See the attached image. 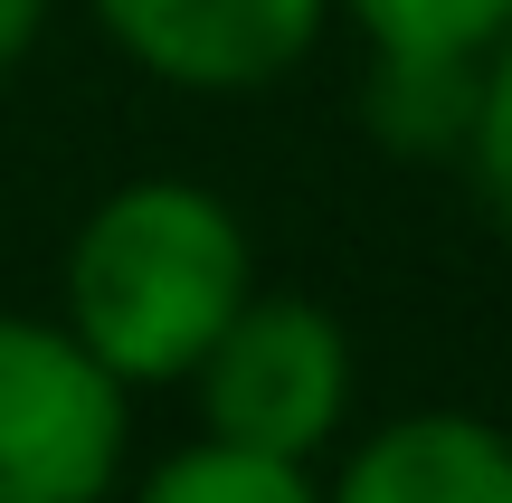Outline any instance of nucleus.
Masks as SVG:
<instances>
[{
	"label": "nucleus",
	"instance_id": "8",
	"mask_svg": "<svg viewBox=\"0 0 512 503\" xmlns=\"http://www.w3.org/2000/svg\"><path fill=\"white\" fill-rule=\"evenodd\" d=\"M361 29V48H408V57H484L512 29V0H332Z\"/></svg>",
	"mask_w": 512,
	"mask_h": 503
},
{
	"label": "nucleus",
	"instance_id": "1",
	"mask_svg": "<svg viewBox=\"0 0 512 503\" xmlns=\"http://www.w3.org/2000/svg\"><path fill=\"white\" fill-rule=\"evenodd\" d=\"M256 295L247 219L209 181H124L76 219L57 323L105 361L124 390H171L200 371L219 323Z\"/></svg>",
	"mask_w": 512,
	"mask_h": 503
},
{
	"label": "nucleus",
	"instance_id": "5",
	"mask_svg": "<svg viewBox=\"0 0 512 503\" xmlns=\"http://www.w3.org/2000/svg\"><path fill=\"white\" fill-rule=\"evenodd\" d=\"M323 503H512V437L475 409H408L332 466Z\"/></svg>",
	"mask_w": 512,
	"mask_h": 503
},
{
	"label": "nucleus",
	"instance_id": "4",
	"mask_svg": "<svg viewBox=\"0 0 512 503\" xmlns=\"http://www.w3.org/2000/svg\"><path fill=\"white\" fill-rule=\"evenodd\" d=\"M95 29L181 95H256L294 76L332 0H86Z\"/></svg>",
	"mask_w": 512,
	"mask_h": 503
},
{
	"label": "nucleus",
	"instance_id": "2",
	"mask_svg": "<svg viewBox=\"0 0 512 503\" xmlns=\"http://www.w3.org/2000/svg\"><path fill=\"white\" fill-rule=\"evenodd\" d=\"M351 333L342 314H323L313 295H256L219 323V342L200 352L190 390H200V437L247 456H285V466H313V456L342 437L351 418Z\"/></svg>",
	"mask_w": 512,
	"mask_h": 503
},
{
	"label": "nucleus",
	"instance_id": "7",
	"mask_svg": "<svg viewBox=\"0 0 512 503\" xmlns=\"http://www.w3.org/2000/svg\"><path fill=\"white\" fill-rule=\"evenodd\" d=\"M133 503H323V485H313V466H285V456H247V447L200 437V447L162 456Z\"/></svg>",
	"mask_w": 512,
	"mask_h": 503
},
{
	"label": "nucleus",
	"instance_id": "3",
	"mask_svg": "<svg viewBox=\"0 0 512 503\" xmlns=\"http://www.w3.org/2000/svg\"><path fill=\"white\" fill-rule=\"evenodd\" d=\"M133 390L57 314H0V503H105Z\"/></svg>",
	"mask_w": 512,
	"mask_h": 503
},
{
	"label": "nucleus",
	"instance_id": "10",
	"mask_svg": "<svg viewBox=\"0 0 512 503\" xmlns=\"http://www.w3.org/2000/svg\"><path fill=\"white\" fill-rule=\"evenodd\" d=\"M48 10H57V0H0V76L48 38Z\"/></svg>",
	"mask_w": 512,
	"mask_h": 503
},
{
	"label": "nucleus",
	"instance_id": "6",
	"mask_svg": "<svg viewBox=\"0 0 512 503\" xmlns=\"http://www.w3.org/2000/svg\"><path fill=\"white\" fill-rule=\"evenodd\" d=\"M475 86H484V57L370 48L361 124H370V143L399 152V162H465V133H475Z\"/></svg>",
	"mask_w": 512,
	"mask_h": 503
},
{
	"label": "nucleus",
	"instance_id": "9",
	"mask_svg": "<svg viewBox=\"0 0 512 503\" xmlns=\"http://www.w3.org/2000/svg\"><path fill=\"white\" fill-rule=\"evenodd\" d=\"M465 171H475L484 209L512 238V29L484 48V86H475V133H465Z\"/></svg>",
	"mask_w": 512,
	"mask_h": 503
}]
</instances>
